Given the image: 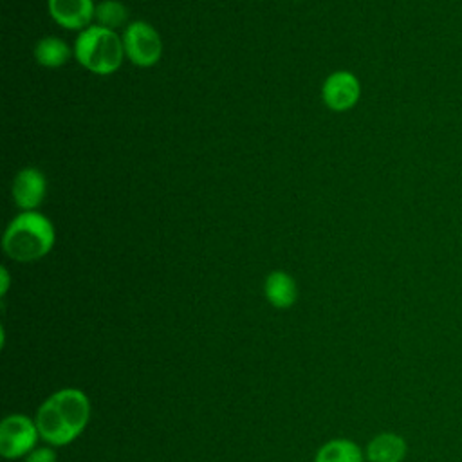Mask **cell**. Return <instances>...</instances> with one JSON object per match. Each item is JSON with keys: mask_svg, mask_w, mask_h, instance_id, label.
<instances>
[{"mask_svg": "<svg viewBox=\"0 0 462 462\" xmlns=\"http://www.w3.org/2000/svg\"><path fill=\"white\" fill-rule=\"evenodd\" d=\"M323 103L334 112L354 108L361 97V83L350 70H336L327 76L321 87Z\"/></svg>", "mask_w": 462, "mask_h": 462, "instance_id": "obj_6", "label": "cell"}, {"mask_svg": "<svg viewBox=\"0 0 462 462\" xmlns=\"http://www.w3.org/2000/svg\"><path fill=\"white\" fill-rule=\"evenodd\" d=\"M72 51L76 61L83 69L99 76L114 74L126 58L123 38L114 29L97 23L79 31Z\"/></svg>", "mask_w": 462, "mask_h": 462, "instance_id": "obj_3", "label": "cell"}, {"mask_svg": "<svg viewBox=\"0 0 462 462\" xmlns=\"http://www.w3.org/2000/svg\"><path fill=\"white\" fill-rule=\"evenodd\" d=\"M0 276H2V287H0V292L5 294L7 292V287H9V273L5 267L0 269Z\"/></svg>", "mask_w": 462, "mask_h": 462, "instance_id": "obj_15", "label": "cell"}, {"mask_svg": "<svg viewBox=\"0 0 462 462\" xmlns=\"http://www.w3.org/2000/svg\"><path fill=\"white\" fill-rule=\"evenodd\" d=\"M47 9L51 18L67 31H83L96 16L92 0H47Z\"/></svg>", "mask_w": 462, "mask_h": 462, "instance_id": "obj_8", "label": "cell"}, {"mask_svg": "<svg viewBox=\"0 0 462 462\" xmlns=\"http://www.w3.org/2000/svg\"><path fill=\"white\" fill-rule=\"evenodd\" d=\"M23 462H56V453L52 448H34Z\"/></svg>", "mask_w": 462, "mask_h": 462, "instance_id": "obj_14", "label": "cell"}, {"mask_svg": "<svg viewBox=\"0 0 462 462\" xmlns=\"http://www.w3.org/2000/svg\"><path fill=\"white\" fill-rule=\"evenodd\" d=\"M267 301L276 309H289L298 298V287L294 278L285 271H273L263 283Z\"/></svg>", "mask_w": 462, "mask_h": 462, "instance_id": "obj_9", "label": "cell"}, {"mask_svg": "<svg viewBox=\"0 0 462 462\" xmlns=\"http://www.w3.org/2000/svg\"><path fill=\"white\" fill-rule=\"evenodd\" d=\"M13 200L22 211L38 209L47 193V179L42 170L34 166L22 168L13 180Z\"/></svg>", "mask_w": 462, "mask_h": 462, "instance_id": "obj_7", "label": "cell"}, {"mask_svg": "<svg viewBox=\"0 0 462 462\" xmlns=\"http://www.w3.org/2000/svg\"><path fill=\"white\" fill-rule=\"evenodd\" d=\"M56 242V229L42 211H20L5 227L2 247L16 262H34L51 253Z\"/></svg>", "mask_w": 462, "mask_h": 462, "instance_id": "obj_2", "label": "cell"}, {"mask_svg": "<svg viewBox=\"0 0 462 462\" xmlns=\"http://www.w3.org/2000/svg\"><path fill=\"white\" fill-rule=\"evenodd\" d=\"M314 462H363V453L356 442L334 439L318 449Z\"/></svg>", "mask_w": 462, "mask_h": 462, "instance_id": "obj_12", "label": "cell"}, {"mask_svg": "<svg viewBox=\"0 0 462 462\" xmlns=\"http://www.w3.org/2000/svg\"><path fill=\"white\" fill-rule=\"evenodd\" d=\"M125 56L141 69L153 67L162 56V40L153 25L143 20L128 22L121 34Z\"/></svg>", "mask_w": 462, "mask_h": 462, "instance_id": "obj_4", "label": "cell"}, {"mask_svg": "<svg viewBox=\"0 0 462 462\" xmlns=\"http://www.w3.org/2000/svg\"><path fill=\"white\" fill-rule=\"evenodd\" d=\"M74 51L67 45L65 40L58 36H43L34 45V58L38 65L45 69H60L63 67Z\"/></svg>", "mask_w": 462, "mask_h": 462, "instance_id": "obj_11", "label": "cell"}, {"mask_svg": "<svg viewBox=\"0 0 462 462\" xmlns=\"http://www.w3.org/2000/svg\"><path fill=\"white\" fill-rule=\"evenodd\" d=\"M90 419L88 397L78 388L54 392L36 411L40 437L51 446H65L78 439Z\"/></svg>", "mask_w": 462, "mask_h": 462, "instance_id": "obj_1", "label": "cell"}, {"mask_svg": "<svg viewBox=\"0 0 462 462\" xmlns=\"http://www.w3.org/2000/svg\"><path fill=\"white\" fill-rule=\"evenodd\" d=\"M40 437L34 420L22 413L7 415L0 424V453L5 458L27 457Z\"/></svg>", "mask_w": 462, "mask_h": 462, "instance_id": "obj_5", "label": "cell"}, {"mask_svg": "<svg viewBox=\"0 0 462 462\" xmlns=\"http://www.w3.org/2000/svg\"><path fill=\"white\" fill-rule=\"evenodd\" d=\"M406 440L397 433H379L366 446V458L370 462H402L406 457Z\"/></svg>", "mask_w": 462, "mask_h": 462, "instance_id": "obj_10", "label": "cell"}, {"mask_svg": "<svg viewBox=\"0 0 462 462\" xmlns=\"http://www.w3.org/2000/svg\"><path fill=\"white\" fill-rule=\"evenodd\" d=\"M94 20L97 25L108 27V29H117L126 23L128 20V11L123 2L119 0H103L101 4L96 5V16Z\"/></svg>", "mask_w": 462, "mask_h": 462, "instance_id": "obj_13", "label": "cell"}]
</instances>
